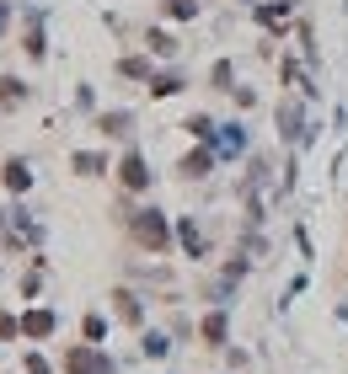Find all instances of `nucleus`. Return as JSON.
Returning <instances> with one entry per match:
<instances>
[{
    "label": "nucleus",
    "mask_w": 348,
    "mask_h": 374,
    "mask_svg": "<svg viewBox=\"0 0 348 374\" xmlns=\"http://www.w3.org/2000/svg\"><path fill=\"white\" fill-rule=\"evenodd\" d=\"M70 374H107L91 353H70Z\"/></svg>",
    "instance_id": "f257e3e1"
},
{
    "label": "nucleus",
    "mask_w": 348,
    "mask_h": 374,
    "mask_svg": "<svg viewBox=\"0 0 348 374\" xmlns=\"http://www.w3.org/2000/svg\"><path fill=\"white\" fill-rule=\"evenodd\" d=\"M123 182H129V187H140V182H145V171H140V160H123Z\"/></svg>",
    "instance_id": "f03ea898"
}]
</instances>
